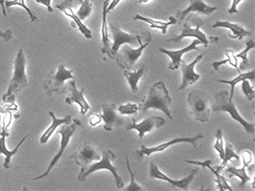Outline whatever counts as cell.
I'll list each match as a JSON object with an SVG mask.
<instances>
[{"label":"cell","instance_id":"6da1fadb","mask_svg":"<svg viewBox=\"0 0 255 191\" xmlns=\"http://www.w3.org/2000/svg\"><path fill=\"white\" fill-rule=\"evenodd\" d=\"M172 102L171 96L165 86L164 82L160 81L152 85L149 90V94L142 98L141 103L139 104L140 111L145 112L146 110L154 108L163 112L169 119H172L171 113L169 111V106Z\"/></svg>","mask_w":255,"mask_h":191},{"label":"cell","instance_id":"7a4b0ae2","mask_svg":"<svg viewBox=\"0 0 255 191\" xmlns=\"http://www.w3.org/2000/svg\"><path fill=\"white\" fill-rule=\"evenodd\" d=\"M26 59L24 56L22 49H19L13 62V74L10 85L6 94L3 96V102L14 104L15 103V94L22 91L28 84V78L26 75Z\"/></svg>","mask_w":255,"mask_h":191},{"label":"cell","instance_id":"3957f363","mask_svg":"<svg viewBox=\"0 0 255 191\" xmlns=\"http://www.w3.org/2000/svg\"><path fill=\"white\" fill-rule=\"evenodd\" d=\"M212 111L215 113L218 112H228L232 116V119L238 121L246 132L252 136L255 134V123H250L246 119H244L237 109L235 107V104L232 102V100L229 99V92L228 91H220L216 93L214 96V101L212 103Z\"/></svg>","mask_w":255,"mask_h":191},{"label":"cell","instance_id":"277c9868","mask_svg":"<svg viewBox=\"0 0 255 191\" xmlns=\"http://www.w3.org/2000/svg\"><path fill=\"white\" fill-rule=\"evenodd\" d=\"M189 113L192 118L201 122H207L210 118V96L205 91L194 90L187 97Z\"/></svg>","mask_w":255,"mask_h":191},{"label":"cell","instance_id":"5b68a950","mask_svg":"<svg viewBox=\"0 0 255 191\" xmlns=\"http://www.w3.org/2000/svg\"><path fill=\"white\" fill-rule=\"evenodd\" d=\"M114 159H115V154L110 149L105 150L104 154H103V157L100 160V162L91 164L88 167H84V168H81V172L78 176V180L81 181V182H84L90 174H92L98 170L105 169V170H108L112 173L114 180H115V183H116L117 188L118 189L124 188V182L118 174V168L114 167L111 163V161L114 160Z\"/></svg>","mask_w":255,"mask_h":191},{"label":"cell","instance_id":"8992f818","mask_svg":"<svg viewBox=\"0 0 255 191\" xmlns=\"http://www.w3.org/2000/svg\"><path fill=\"white\" fill-rule=\"evenodd\" d=\"M72 70H67L64 64L58 65V69L55 72H51L48 75L45 82V91L48 95H52L54 93L58 95H64L66 93L65 82L68 80H74Z\"/></svg>","mask_w":255,"mask_h":191},{"label":"cell","instance_id":"52a82bcc","mask_svg":"<svg viewBox=\"0 0 255 191\" xmlns=\"http://www.w3.org/2000/svg\"><path fill=\"white\" fill-rule=\"evenodd\" d=\"M73 122L71 124H63V126L60 128V130L58 131V134H60L61 136V141H60V147H59V150H58L57 155L54 157V159L52 160L51 164L49 165V167L47 168L46 172L43 173L42 175L36 177L34 180H41L43 178H45L48 176V174L51 172V170L54 168V167L57 165L58 163V161L60 160V158L63 155L66 147L68 146V144L70 143V140L72 138V136L74 135V133L76 131V129L78 127L81 126V123L80 122V120H78L77 119H73L72 120Z\"/></svg>","mask_w":255,"mask_h":191},{"label":"cell","instance_id":"ba28073f","mask_svg":"<svg viewBox=\"0 0 255 191\" xmlns=\"http://www.w3.org/2000/svg\"><path fill=\"white\" fill-rule=\"evenodd\" d=\"M111 31L112 37H113V44H112V55L114 57V60H116L118 51L122 45L124 44H128L131 46H136L137 44H142L141 42V36L139 35H130L126 32H124L121 28L118 22H111L109 27Z\"/></svg>","mask_w":255,"mask_h":191},{"label":"cell","instance_id":"9c48e42d","mask_svg":"<svg viewBox=\"0 0 255 191\" xmlns=\"http://www.w3.org/2000/svg\"><path fill=\"white\" fill-rule=\"evenodd\" d=\"M204 24V21L199 20L196 18V25L195 28H192L189 25V20L187 19L186 23L184 24V26L182 27V31L181 34L179 36H175L173 38L167 39L166 41L168 42H180L181 40H183L186 37H195L198 40H200L202 42V44H204L205 47H208L209 43L211 42H218L219 38L218 37H213V36H207L201 30V26Z\"/></svg>","mask_w":255,"mask_h":191},{"label":"cell","instance_id":"30bf717a","mask_svg":"<svg viewBox=\"0 0 255 191\" xmlns=\"http://www.w3.org/2000/svg\"><path fill=\"white\" fill-rule=\"evenodd\" d=\"M150 40L151 36L146 39L144 44H140L138 49H133L128 44L122 45L123 46L122 51L120 55H117L116 60H115L118 65H120V67L126 70H130L134 66L136 61L139 60L143 50L148 46V44L150 43Z\"/></svg>","mask_w":255,"mask_h":191},{"label":"cell","instance_id":"8fae6325","mask_svg":"<svg viewBox=\"0 0 255 191\" xmlns=\"http://www.w3.org/2000/svg\"><path fill=\"white\" fill-rule=\"evenodd\" d=\"M203 138H204V136L202 135V133H199L198 135L192 137V138H189V137H187V138H176V139L171 140L168 143H162V144H159V145H157L155 147H150V148L146 147L145 145H141L139 150L136 151L134 153V155L138 160H141L143 156H150L152 154H154V153L162 152L163 150L167 149L169 146H172V145H174L176 143H188L192 144L194 148H196L197 147L198 141L203 139Z\"/></svg>","mask_w":255,"mask_h":191},{"label":"cell","instance_id":"7c38bea8","mask_svg":"<svg viewBox=\"0 0 255 191\" xmlns=\"http://www.w3.org/2000/svg\"><path fill=\"white\" fill-rule=\"evenodd\" d=\"M198 172H199V168L195 167L186 178L182 180H172L170 179L169 177H167L162 172H161L154 162H151L150 168H149V177L152 179L165 181V182L169 183L173 188H176V189H180V190H183V191H188V187H189L190 183L192 182V180L194 179V176L197 174Z\"/></svg>","mask_w":255,"mask_h":191},{"label":"cell","instance_id":"4fadbf2b","mask_svg":"<svg viewBox=\"0 0 255 191\" xmlns=\"http://www.w3.org/2000/svg\"><path fill=\"white\" fill-rule=\"evenodd\" d=\"M208 53V50L204 52L203 54L199 55L195 60H193L191 63L186 64V61L182 60L181 61V69H182V74H183V79H182V84L178 88V91L184 90L188 85L196 83L198 80L200 79V75L196 74L194 72V67L197 64L200 60H202L203 57Z\"/></svg>","mask_w":255,"mask_h":191},{"label":"cell","instance_id":"5bb4252c","mask_svg":"<svg viewBox=\"0 0 255 191\" xmlns=\"http://www.w3.org/2000/svg\"><path fill=\"white\" fill-rule=\"evenodd\" d=\"M217 10V7L209 6L207 3H205L203 0H190L189 6L186 10L178 11L176 12V19L177 23H182L186 15H188L190 12H198L205 15H210L213 12Z\"/></svg>","mask_w":255,"mask_h":191},{"label":"cell","instance_id":"9a60e30c","mask_svg":"<svg viewBox=\"0 0 255 191\" xmlns=\"http://www.w3.org/2000/svg\"><path fill=\"white\" fill-rule=\"evenodd\" d=\"M71 158L81 167V169L88 167L95 161H100L102 157L89 143H85L84 146L71 156Z\"/></svg>","mask_w":255,"mask_h":191},{"label":"cell","instance_id":"2e32d148","mask_svg":"<svg viewBox=\"0 0 255 191\" xmlns=\"http://www.w3.org/2000/svg\"><path fill=\"white\" fill-rule=\"evenodd\" d=\"M56 8L60 10L61 12H63L66 16H68L72 19V22H71L72 27L79 28V30L82 33V35H84L86 38H89V39L92 38V32L84 24L82 23V21L78 17V15L73 11L72 0H64L61 4L56 5Z\"/></svg>","mask_w":255,"mask_h":191},{"label":"cell","instance_id":"e0dca14e","mask_svg":"<svg viewBox=\"0 0 255 191\" xmlns=\"http://www.w3.org/2000/svg\"><path fill=\"white\" fill-rule=\"evenodd\" d=\"M132 124L127 127V130L135 129L139 132V138H142L145 133L150 132L154 128H159L165 123V120L162 117H148L143 119L141 122L136 123L135 119H132Z\"/></svg>","mask_w":255,"mask_h":191},{"label":"cell","instance_id":"ac0fdd59","mask_svg":"<svg viewBox=\"0 0 255 191\" xmlns=\"http://www.w3.org/2000/svg\"><path fill=\"white\" fill-rule=\"evenodd\" d=\"M101 117L105 121V129L106 131H112L114 127H120L124 123V119L117 115L115 104L105 103L103 105V114Z\"/></svg>","mask_w":255,"mask_h":191},{"label":"cell","instance_id":"d6986e66","mask_svg":"<svg viewBox=\"0 0 255 191\" xmlns=\"http://www.w3.org/2000/svg\"><path fill=\"white\" fill-rule=\"evenodd\" d=\"M84 91H85V88H82L81 91L78 90L76 86V82L73 80L69 83V96L66 97L65 99L67 104L78 103L81 107V115H85L87 111L90 109V105L84 98Z\"/></svg>","mask_w":255,"mask_h":191},{"label":"cell","instance_id":"ffe728a7","mask_svg":"<svg viewBox=\"0 0 255 191\" xmlns=\"http://www.w3.org/2000/svg\"><path fill=\"white\" fill-rule=\"evenodd\" d=\"M198 44H202V42L200 40H194L192 41L187 47L184 48L182 50H179V51H170V50H165L163 48H159V51L161 53H163L165 55H167L170 59H171V63L169 64L168 68L170 70H176L180 67L181 65V61H182V58H183V55L186 54L189 51H192V50H198L197 45Z\"/></svg>","mask_w":255,"mask_h":191},{"label":"cell","instance_id":"44dd1931","mask_svg":"<svg viewBox=\"0 0 255 191\" xmlns=\"http://www.w3.org/2000/svg\"><path fill=\"white\" fill-rule=\"evenodd\" d=\"M109 5V1L105 0L103 7V28H102V35H103V49L102 53L106 54L111 60H114V57L112 55V48L110 44V37H109V28L107 23V7Z\"/></svg>","mask_w":255,"mask_h":191},{"label":"cell","instance_id":"7402d4cb","mask_svg":"<svg viewBox=\"0 0 255 191\" xmlns=\"http://www.w3.org/2000/svg\"><path fill=\"white\" fill-rule=\"evenodd\" d=\"M214 29L223 27V28H227L230 29L231 32L229 33V36L233 39H243L245 36H252V33L248 30H246L242 25L240 24L232 23L229 21H217L213 24L212 26Z\"/></svg>","mask_w":255,"mask_h":191},{"label":"cell","instance_id":"603a6c76","mask_svg":"<svg viewBox=\"0 0 255 191\" xmlns=\"http://www.w3.org/2000/svg\"><path fill=\"white\" fill-rule=\"evenodd\" d=\"M1 137H0V154H4L5 155V161H4V168H6V169H8V168H10V165H11V160H12V156L14 155V154H16L17 152H18V149H19V147L21 146V144L25 142V140L27 139V137H28V135H26L25 137H24L23 139L19 142V143L17 144V146L15 147V149H13L12 151H10V150H8L7 149V146H6V138H7V136L9 135L8 134V131H1Z\"/></svg>","mask_w":255,"mask_h":191},{"label":"cell","instance_id":"cb8c5ba5","mask_svg":"<svg viewBox=\"0 0 255 191\" xmlns=\"http://www.w3.org/2000/svg\"><path fill=\"white\" fill-rule=\"evenodd\" d=\"M49 115L51 116L53 121H52V124L48 127L46 131L44 132L43 135L40 137L39 142H40L41 144H44V143H46L49 141V139L52 137V135L54 134V132L56 131V129L58 128V126L63 125V124H71L72 120H73V118L69 116V115L66 116L63 119H58L52 111H49Z\"/></svg>","mask_w":255,"mask_h":191},{"label":"cell","instance_id":"d4e9b609","mask_svg":"<svg viewBox=\"0 0 255 191\" xmlns=\"http://www.w3.org/2000/svg\"><path fill=\"white\" fill-rule=\"evenodd\" d=\"M134 20H141V21H144V22H147V23L150 24L151 28H156V29H160L162 30L163 34H166L167 32V28L168 26L170 25H174L177 24V19L173 17V16H170L169 17V21L168 22H163V21H158V20H154V19H151V18H147V17H144L140 14H136L133 18Z\"/></svg>","mask_w":255,"mask_h":191},{"label":"cell","instance_id":"484cf974","mask_svg":"<svg viewBox=\"0 0 255 191\" xmlns=\"http://www.w3.org/2000/svg\"><path fill=\"white\" fill-rule=\"evenodd\" d=\"M244 80H250V81L255 82V70L248 72V73H243V74L240 73L238 77H236L235 79H233L232 81H222V80H219V81H217V82L221 83V84H230V85L232 86V92H231V95L229 96V99L232 100L233 94H234V89H235L236 84L243 82Z\"/></svg>","mask_w":255,"mask_h":191},{"label":"cell","instance_id":"4316f807","mask_svg":"<svg viewBox=\"0 0 255 191\" xmlns=\"http://www.w3.org/2000/svg\"><path fill=\"white\" fill-rule=\"evenodd\" d=\"M124 75L128 79L131 91L133 93H136L138 91V82H139V79L144 75V66L142 65L139 70L136 72H131L125 69Z\"/></svg>","mask_w":255,"mask_h":191},{"label":"cell","instance_id":"83f0119b","mask_svg":"<svg viewBox=\"0 0 255 191\" xmlns=\"http://www.w3.org/2000/svg\"><path fill=\"white\" fill-rule=\"evenodd\" d=\"M225 55H226L227 58H228L227 60H221V61H215V62L212 63V66H213L214 70H215V71H218L221 65L230 63L234 68H236L237 71L239 72V74H240V69H239V67H238V59L235 57L233 51H232V50H226V51H225Z\"/></svg>","mask_w":255,"mask_h":191},{"label":"cell","instance_id":"f1b7e54d","mask_svg":"<svg viewBox=\"0 0 255 191\" xmlns=\"http://www.w3.org/2000/svg\"><path fill=\"white\" fill-rule=\"evenodd\" d=\"M246 166H244L242 168H236L234 167H229L227 169V172L230 174V177L232 176H236L241 180V184H240V188H244L252 178L248 175L247 171H246Z\"/></svg>","mask_w":255,"mask_h":191},{"label":"cell","instance_id":"f546056e","mask_svg":"<svg viewBox=\"0 0 255 191\" xmlns=\"http://www.w3.org/2000/svg\"><path fill=\"white\" fill-rule=\"evenodd\" d=\"M232 159H235V160H236V161H238V162L240 161V157L234 152V149H233L232 144L230 143H226L225 157H224V159L222 160L223 162H222L221 166L217 167L216 170H218V171H220L221 172V170H222L224 167H226V166H227V164H228L229 162H231Z\"/></svg>","mask_w":255,"mask_h":191},{"label":"cell","instance_id":"4dcf8cb0","mask_svg":"<svg viewBox=\"0 0 255 191\" xmlns=\"http://www.w3.org/2000/svg\"><path fill=\"white\" fill-rule=\"evenodd\" d=\"M12 6H19L21 8H23L26 12H28L30 18H31V22H36L37 21V16L35 15L34 12H32L25 4V0H5V8L6 10H10V8Z\"/></svg>","mask_w":255,"mask_h":191},{"label":"cell","instance_id":"1f68e13d","mask_svg":"<svg viewBox=\"0 0 255 191\" xmlns=\"http://www.w3.org/2000/svg\"><path fill=\"white\" fill-rule=\"evenodd\" d=\"M246 49L243 50V52L239 53L238 55H236L235 57L237 59H242V62H241V66H240V70H246L249 66H250V62H249V59H248V53L250 52V50H252L253 48L255 47V42L254 40H249L246 42Z\"/></svg>","mask_w":255,"mask_h":191},{"label":"cell","instance_id":"d6a6232c","mask_svg":"<svg viewBox=\"0 0 255 191\" xmlns=\"http://www.w3.org/2000/svg\"><path fill=\"white\" fill-rule=\"evenodd\" d=\"M81 4L80 10L77 12L78 17L81 21L86 19L92 12V3H90V0H79Z\"/></svg>","mask_w":255,"mask_h":191},{"label":"cell","instance_id":"836d02e7","mask_svg":"<svg viewBox=\"0 0 255 191\" xmlns=\"http://www.w3.org/2000/svg\"><path fill=\"white\" fill-rule=\"evenodd\" d=\"M209 169H210L213 172V174L215 175V182L217 184V187H218L219 191H232V189L230 187V185L228 184L227 180L225 179V177L223 175H221L220 171H218L215 168L211 167H209Z\"/></svg>","mask_w":255,"mask_h":191},{"label":"cell","instance_id":"e575fe53","mask_svg":"<svg viewBox=\"0 0 255 191\" xmlns=\"http://www.w3.org/2000/svg\"><path fill=\"white\" fill-rule=\"evenodd\" d=\"M126 162H127V167H128V171L130 173L131 176V183L128 186V188L126 189L127 191H142L143 189L139 186L136 182H135V173L132 171L131 167H130V164H129V160H128V156H126Z\"/></svg>","mask_w":255,"mask_h":191},{"label":"cell","instance_id":"d590c367","mask_svg":"<svg viewBox=\"0 0 255 191\" xmlns=\"http://www.w3.org/2000/svg\"><path fill=\"white\" fill-rule=\"evenodd\" d=\"M119 112L123 115H136L139 110V105L135 103H127L126 105H120L118 108Z\"/></svg>","mask_w":255,"mask_h":191},{"label":"cell","instance_id":"8d00e7d4","mask_svg":"<svg viewBox=\"0 0 255 191\" xmlns=\"http://www.w3.org/2000/svg\"><path fill=\"white\" fill-rule=\"evenodd\" d=\"M214 149L219 153L220 158L223 160L225 157V148H224V140L222 129H218L216 132V143L214 144Z\"/></svg>","mask_w":255,"mask_h":191},{"label":"cell","instance_id":"74e56055","mask_svg":"<svg viewBox=\"0 0 255 191\" xmlns=\"http://www.w3.org/2000/svg\"><path fill=\"white\" fill-rule=\"evenodd\" d=\"M242 91H243L244 95L247 96L248 100H253L255 98V89L251 86L250 82L248 80H244L242 82Z\"/></svg>","mask_w":255,"mask_h":191},{"label":"cell","instance_id":"f35d334b","mask_svg":"<svg viewBox=\"0 0 255 191\" xmlns=\"http://www.w3.org/2000/svg\"><path fill=\"white\" fill-rule=\"evenodd\" d=\"M242 158H243L244 166L249 167L250 164L253 162V154L249 150H245L242 152Z\"/></svg>","mask_w":255,"mask_h":191},{"label":"cell","instance_id":"ab89813d","mask_svg":"<svg viewBox=\"0 0 255 191\" xmlns=\"http://www.w3.org/2000/svg\"><path fill=\"white\" fill-rule=\"evenodd\" d=\"M185 162L188 163V164H191V165H197V166H201V167H208V168H209V167H210V165H211V161H210V160H208V161L203 162V163L197 162V161H190V160H185Z\"/></svg>","mask_w":255,"mask_h":191},{"label":"cell","instance_id":"60d3db41","mask_svg":"<svg viewBox=\"0 0 255 191\" xmlns=\"http://www.w3.org/2000/svg\"><path fill=\"white\" fill-rule=\"evenodd\" d=\"M0 37L4 39L5 42H9L12 38V33L11 30H7L5 32L0 31Z\"/></svg>","mask_w":255,"mask_h":191},{"label":"cell","instance_id":"b9f144b4","mask_svg":"<svg viewBox=\"0 0 255 191\" xmlns=\"http://www.w3.org/2000/svg\"><path fill=\"white\" fill-rule=\"evenodd\" d=\"M35 2H37V3H39V4L44 5V6L46 7L48 12H54V10H53V8H52V6H51V1H52V0H35Z\"/></svg>","mask_w":255,"mask_h":191},{"label":"cell","instance_id":"7bdbcfd3","mask_svg":"<svg viewBox=\"0 0 255 191\" xmlns=\"http://www.w3.org/2000/svg\"><path fill=\"white\" fill-rule=\"evenodd\" d=\"M241 1H243V0H233V2H232V7L229 9V13H238V10H237V5L241 2Z\"/></svg>","mask_w":255,"mask_h":191},{"label":"cell","instance_id":"ee69618b","mask_svg":"<svg viewBox=\"0 0 255 191\" xmlns=\"http://www.w3.org/2000/svg\"><path fill=\"white\" fill-rule=\"evenodd\" d=\"M101 121H102V117H101V115H97V114H95V115H93V117L90 119V124H91L92 126H96V125H97V124H99Z\"/></svg>","mask_w":255,"mask_h":191},{"label":"cell","instance_id":"f6af8a7d","mask_svg":"<svg viewBox=\"0 0 255 191\" xmlns=\"http://www.w3.org/2000/svg\"><path fill=\"white\" fill-rule=\"evenodd\" d=\"M120 1H121V0H113V1L108 5V7H107V12H109L110 11H112V10L116 7L117 5L119 4Z\"/></svg>","mask_w":255,"mask_h":191},{"label":"cell","instance_id":"bcb514c9","mask_svg":"<svg viewBox=\"0 0 255 191\" xmlns=\"http://www.w3.org/2000/svg\"><path fill=\"white\" fill-rule=\"evenodd\" d=\"M0 6L2 8V12H3V15L4 16H7L8 13H7V10L5 8V0H0Z\"/></svg>","mask_w":255,"mask_h":191},{"label":"cell","instance_id":"7dc6e473","mask_svg":"<svg viewBox=\"0 0 255 191\" xmlns=\"http://www.w3.org/2000/svg\"><path fill=\"white\" fill-rule=\"evenodd\" d=\"M148 0H139V3H145V2H147Z\"/></svg>","mask_w":255,"mask_h":191}]
</instances>
